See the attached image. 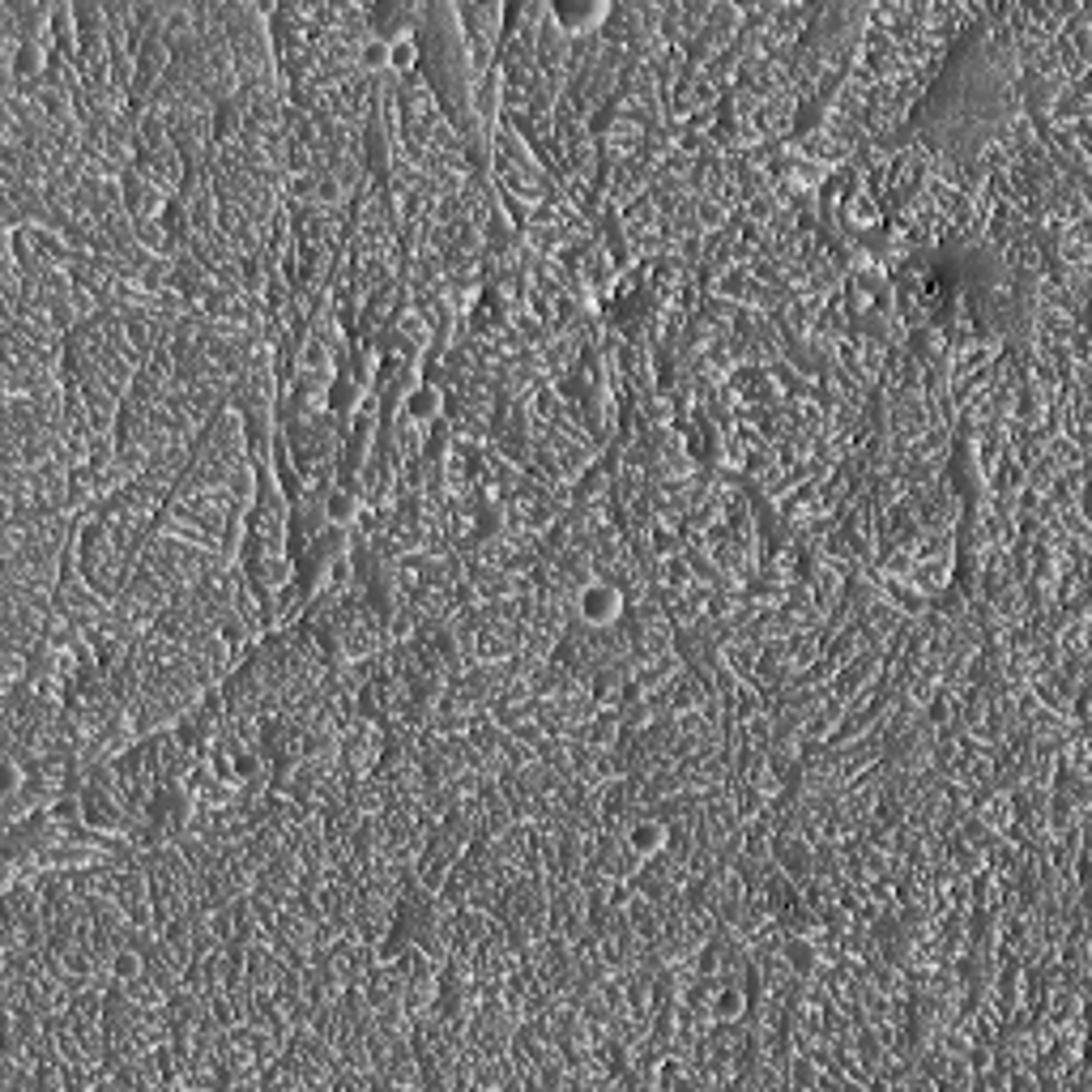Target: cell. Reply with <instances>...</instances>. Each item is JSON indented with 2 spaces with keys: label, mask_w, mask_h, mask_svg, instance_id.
Wrapping results in <instances>:
<instances>
[{
  "label": "cell",
  "mask_w": 1092,
  "mask_h": 1092,
  "mask_svg": "<svg viewBox=\"0 0 1092 1092\" xmlns=\"http://www.w3.org/2000/svg\"><path fill=\"white\" fill-rule=\"evenodd\" d=\"M752 1008L743 986H717L713 990V1020L717 1024H743V1015Z\"/></svg>",
  "instance_id": "cell-5"
},
{
  "label": "cell",
  "mask_w": 1092,
  "mask_h": 1092,
  "mask_svg": "<svg viewBox=\"0 0 1092 1092\" xmlns=\"http://www.w3.org/2000/svg\"><path fill=\"white\" fill-rule=\"evenodd\" d=\"M624 845H628V853L636 862H649V858L666 853V845H671V824H666V820H653V815H640V820H631L628 828H624Z\"/></svg>",
  "instance_id": "cell-3"
},
{
  "label": "cell",
  "mask_w": 1092,
  "mask_h": 1092,
  "mask_svg": "<svg viewBox=\"0 0 1092 1092\" xmlns=\"http://www.w3.org/2000/svg\"><path fill=\"white\" fill-rule=\"evenodd\" d=\"M355 512H359V500H355L350 487H329V491H325V521H329V525H350Z\"/></svg>",
  "instance_id": "cell-6"
},
{
  "label": "cell",
  "mask_w": 1092,
  "mask_h": 1092,
  "mask_svg": "<svg viewBox=\"0 0 1092 1092\" xmlns=\"http://www.w3.org/2000/svg\"><path fill=\"white\" fill-rule=\"evenodd\" d=\"M624 606H628L624 589L611 585V581H589V585H581V593H577V619H581V628H589V631L615 628V624L624 619Z\"/></svg>",
  "instance_id": "cell-1"
},
{
  "label": "cell",
  "mask_w": 1092,
  "mask_h": 1092,
  "mask_svg": "<svg viewBox=\"0 0 1092 1092\" xmlns=\"http://www.w3.org/2000/svg\"><path fill=\"white\" fill-rule=\"evenodd\" d=\"M444 410V393L431 384V380H419L410 393H406V419L427 427V422H435V415Z\"/></svg>",
  "instance_id": "cell-4"
},
{
  "label": "cell",
  "mask_w": 1092,
  "mask_h": 1092,
  "mask_svg": "<svg viewBox=\"0 0 1092 1092\" xmlns=\"http://www.w3.org/2000/svg\"><path fill=\"white\" fill-rule=\"evenodd\" d=\"M615 4H550V22L564 39H577V35H602L606 22H611Z\"/></svg>",
  "instance_id": "cell-2"
}]
</instances>
